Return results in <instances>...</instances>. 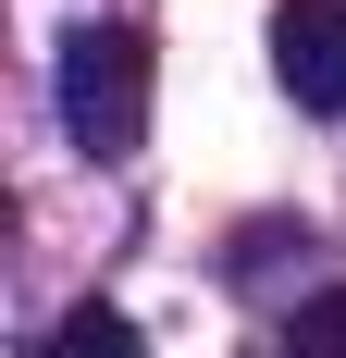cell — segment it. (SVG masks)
<instances>
[{
    "instance_id": "obj_4",
    "label": "cell",
    "mask_w": 346,
    "mask_h": 358,
    "mask_svg": "<svg viewBox=\"0 0 346 358\" xmlns=\"http://www.w3.org/2000/svg\"><path fill=\"white\" fill-rule=\"evenodd\" d=\"M284 358H346V285H334V296H310V309L284 322Z\"/></svg>"
},
{
    "instance_id": "obj_1",
    "label": "cell",
    "mask_w": 346,
    "mask_h": 358,
    "mask_svg": "<svg viewBox=\"0 0 346 358\" xmlns=\"http://www.w3.org/2000/svg\"><path fill=\"white\" fill-rule=\"evenodd\" d=\"M62 136L87 161H137L148 148V37L137 25H74L62 37Z\"/></svg>"
},
{
    "instance_id": "obj_3",
    "label": "cell",
    "mask_w": 346,
    "mask_h": 358,
    "mask_svg": "<svg viewBox=\"0 0 346 358\" xmlns=\"http://www.w3.org/2000/svg\"><path fill=\"white\" fill-rule=\"evenodd\" d=\"M25 358H148V346H137V322H124V309H62Z\"/></svg>"
},
{
    "instance_id": "obj_2",
    "label": "cell",
    "mask_w": 346,
    "mask_h": 358,
    "mask_svg": "<svg viewBox=\"0 0 346 358\" xmlns=\"http://www.w3.org/2000/svg\"><path fill=\"white\" fill-rule=\"evenodd\" d=\"M272 74H284L297 111L346 124V0H284L272 13Z\"/></svg>"
}]
</instances>
